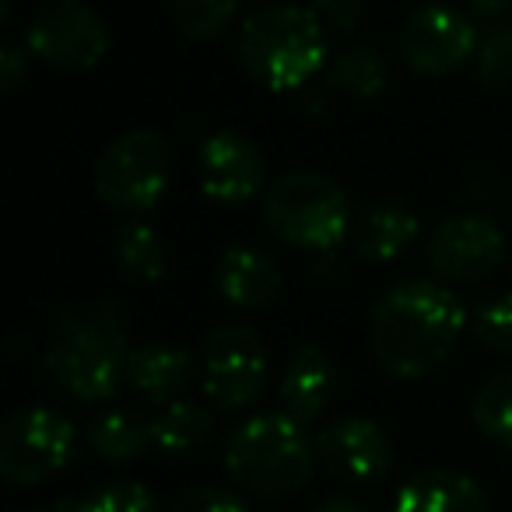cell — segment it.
<instances>
[{"mask_svg": "<svg viewBox=\"0 0 512 512\" xmlns=\"http://www.w3.org/2000/svg\"><path fill=\"white\" fill-rule=\"evenodd\" d=\"M467 4L477 11V15H498V11H505L509 0H467Z\"/></svg>", "mask_w": 512, "mask_h": 512, "instance_id": "32", "label": "cell"}, {"mask_svg": "<svg viewBox=\"0 0 512 512\" xmlns=\"http://www.w3.org/2000/svg\"><path fill=\"white\" fill-rule=\"evenodd\" d=\"M88 449L106 463H130L151 446V421L130 411H106L88 425Z\"/></svg>", "mask_w": 512, "mask_h": 512, "instance_id": "20", "label": "cell"}, {"mask_svg": "<svg viewBox=\"0 0 512 512\" xmlns=\"http://www.w3.org/2000/svg\"><path fill=\"white\" fill-rule=\"evenodd\" d=\"M235 15H239V0H172L169 4L172 25L193 43H211L225 36Z\"/></svg>", "mask_w": 512, "mask_h": 512, "instance_id": "23", "label": "cell"}, {"mask_svg": "<svg viewBox=\"0 0 512 512\" xmlns=\"http://www.w3.org/2000/svg\"><path fill=\"white\" fill-rule=\"evenodd\" d=\"M25 46L57 71H92L109 53V29L85 0H53L32 18Z\"/></svg>", "mask_w": 512, "mask_h": 512, "instance_id": "9", "label": "cell"}, {"mask_svg": "<svg viewBox=\"0 0 512 512\" xmlns=\"http://www.w3.org/2000/svg\"><path fill=\"white\" fill-rule=\"evenodd\" d=\"M474 421L491 442L512 449V369L498 372L474 400Z\"/></svg>", "mask_w": 512, "mask_h": 512, "instance_id": "25", "label": "cell"}, {"mask_svg": "<svg viewBox=\"0 0 512 512\" xmlns=\"http://www.w3.org/2000/svg\"><path fill=\"white\" fill-rule=\"evenodd\" d=\"M337 393V369L334 358L320 348V344H302L285 365L281 376V411L295 418L299 425H313L323 411L330 407Z\"/></svg>", "mask_w": 512, "mask_h": 512, "instance_id": "14", "label": "cell"}, {"mask_svg": "<svg viewBox=\"0 0 512 512\" xmlns=\"http://www.w3.org/2000/svg\"><path fill=\"white\" fill-rule=\"evenodd\" d=\"M242 71L271 92L306 85L327 64V25L313 8L281 4L256 11L239 32Z\"/></svg>", "mask_w": 512, "mask_h": 512, "instance_id": "4", "label": "cell"}, {"mask_svg": "<svg viewBox=\"0 0 512 512\" xmlns=\"http://www.w3.org/2000/svg\"><path fill=\"white\" fill-rule=\"evenodd\" d=\"M313 512H376L369 502H362V498H348V495H337V498H323L320 505H316Z\"/></svg>", "mask_w": 512, "mask_h": 512, "instance_id": "31", "label": "cell"}, {"mask_svg": "<svg viewBox=\"0 0 512 512\" xmlns=\"http://www.w3.org/2000/svg\"><path fill=\"white\" fill-rule=\"evenodd\" d=\"M214 432V414L197 400H172L151 418V446L158 453L183 460L197 453Z\"/></svg>", "mask_w": 512, "mask_h": 512, "instance_id": "19", "label": "cell"}, {"mask_svg": "<svg viewBox=\"0 0 512 512\" xmlns=\"http://www.w3.org/2000/svg\"><path fill=\"white\" fill-rule=\"evenodd\" d=\"M197 183L218 204H249L264 190V155L249 137L218 130L197 151Z\"/></svg>", "mask_w": 512, "mask_h": 512, "instance_id": "12", "label": "cell"}, {"mask_svg": "<svg viewBox=\"0 0 512 512\" xmlns=\"http://www.w3.org/2000/svg\"><path fill=\"white\" fill-rule=\"evenodd\" d=\"M393 512H491L481 484L456 467H425L400 484Z\"/></svg>", "mask_w": 512, "mask_h": 512, "instance_id": "15", "label": "cell"}, {"mask_svg": "<svg viewBox=\"0 0 512 512\" xmlns=\"http://www.w3.org/2000/svg\"><path fill=\"white\" fill-rule=\"evenodd\" d=\"M474 330H477V341H481L484 348L512 355V292L491 299L488 306L477 313Z\"/></svg>", "mask_w": 512, "mask_h": 512, "instance_id": "27", "label": "cell"}, {"mask_svg": "<svg viewBox=\"0 0 512 512\" xmlns=\"http://www.w3.org/2000/svg\"><path fill=\"white\" fill-rule=\"evenodd\" d=\"M116 264L127 274L130 281H141V285H155L165 278V267H169V256H165L162 235L151 225L141 221H127L116 232Z\"/></svg>", "mask_w": 512, "mask_h": 512, "instance_id": "21", "label": "cell"}, {"mask_svg": "<svg viewBox=\"0 0 512 512\" xmlns=\"http://www.w3.org/2000/svg\"><path fill=\"white\" fill-rule=\"evenodd\" d=\"M57 512H162L158 498L141 481H109L81 498H64Z\"/></svg>", "mask_w": 512, "mask_h": 512, "instance_id": "24", "label": "cell"}, {"mask_svg": "<svg viewBox=\"0 0 512 512\" xmlns=\"http://www.w3.org/2000/svg\"><path fill=\"white\" fill-rule=\"evenodd\" d=\"M214 285L232 306L239 309H267L281 299V271L271 256L256 253L249 246H228L214 264Z\"/></svg>", "mask_w": 512, "mask_h": 512, "instance_id": "16", "label": "cell"}, {"mask_svg": "<svg viewBox=\"0 0 512 512\" xmlns=\"http://www.w3.org/2000/svg\"><path fill=\"white\" fill-rule=\"evenodd\" d=\"M313 11L327 29H355L365 15V0H313Z\"/></svg>", "mask_w": 512, "mask_h": 512, "instance_id": "29", "label": "cell"}, {"mask_svg": "<svg viewBox=\"0 0 512 512\" xmlns=\"http://www.w3.org/2000/svg\"><path fill=\"white\" fill-rule=\"evenodd\" d=\"M477 78L491 92L512 88V18L491 25L477 43Z\"/></svg>", "mask_w": 512, "mask_h": 512, "instance_id": "26", "label": "cell"}, {"mask_svg": "<svg viewBox=\"0 0 512 512\" xmlns=\"http://www.w3.org/2000/svg\"><path fill=\"white\" fill-rule=\"evenodd\" d=\"M169 512H249V505L221 484H197L176 495Z\"/></svg>", "mask_w": 512, "mask_h": 512, "instance_id": "28", "label": "cell"}, {"mask_svg": "<svg viewBox=\"0 0 512 512\" xmlns=\"http://www.w3.org/2000/svg\"><path fill=\"white\" fill-rule=\"evenodd\" d=\"M127 327L116 306H74L60 316L53 344L46 351L50 379L85 404L113 400L127 379Z\"/></svg>", "mask_w": 512, "mask_h": 512, "instance_id": "2", "label": "cell"}, {"mask_svg": "<svg viewBox=\"0 0 512 512\" xmlns=\"http://www.w3.org/2000/svg\"><path fill=\"white\" fill-rule=\"evenodd\" d=\"M316 456L327 474L351 484L379 481L393 467V442L376 421L341 418L316 435Z\"/></svg>", "mask_w": 512, "mask_h": 512, "instance_id": "13", "label": "cell"}, {"mask_svg": "<svg viewBox=\"0 0 512 512\" xmlns=\"http://www.w3.org/2000/svg\"><path fill=\"white\" fill-rule=\"evenodd\" d=\"M204 397L218 411H242L267 386V348L249 323H221L200 341L197 355Z\"/></svg>", "mask_w": 512, "mask_h": 512, "instance_id": "8", "label": "cell"}, {"mask_svg": "<svg viewBox=\"0 0 512 512\" xmlns=\"http://www.w3.org/2000/svg\"><path fill=\"white\" fill-rule=\"evenodd\" d=\"M172 179V148L158 130L137 127L120 134L95 162V193L120 214L151 211Z\"/></svg>", "mask_w": 512, "mask_h": 512, "instance_id": "6", "label": "cell"}, {"mask_svg": "<svg viewBox=\"0 0 512 512\" xmlns=\"http://www.w3.org/2000/svg\"><path fill=\"white\" fill-rule=\"evenodd\" d=\"M425 256L442 285H474L502 264L505 235L488 214H456L432 232Z\"/></svg>", "mask_w": 512, "mask_h": 512, "instance_id": "11", "label": "cell"}, {"mask_svg": "<svg viewBox=\"0 0 512 512\" xmlns=\"http://www.w3.org/2000/svg\"><path fill=\"white\" fill-rule=\"evenodd\" d=\"M264 225L295 249H334L351 228L344 190L320 172H288L264 193Z\"/></svg>", "mask_w": 512, "mask_h": 512, "instance_id": "5", "label": "cell"}, {"mask_svg": "<svg viewBox=\"0 0 512 512\" xmlns=\"http://www.w3.org/2000/svg\"><path fill=\"white\" fill-rule=\"evenodd\" d=\"M18 512H43V509H18Z\"/></svg>", "mask_w": 512, "mask_h": 512, "instance_id": "33", "label": "cell"}, {"mask_svg": "<svg viewBox=\"0 0 512 512\" xmlns=\"http://www.w3.org/2000/svg\"><path fill=\"white\" fill-rule=\"evenodd\" d=\"M327 78L337 92L355 95V99H369V95L386 88L390 67H386L379 50H372V46H355V50H344L341 57L330 64Z\"/></svg>", "mask_w": 512, "mask_h": 512, "instance_id": "22", "label": "cell"}, {"mask_svg": "<svg viewBox=\"0 0 512 512\" xmlns=\"http://www.w3.org/2000/svg\"><path fill=\"white\" fill-rule=\"evenodd\" d=\"M467 313L442 281L407 278L372 306L369 348L386 372L421 379L460 344Z\"/></svg>", "mask_w": 512, "mask_h": 512, "instance_id": "1", "label": "cell"}, {"mask_svg": "<svg viewBox=\"0 0 512 512\" xmlns=\"http://www.w3.org/2000/svg\"><path fill=\"white\" fill-rule=\"evenodd\" d=\"M221 463L249 495L285 498L302 491L313 477L316 439H309L306 425L285 411L256 414L228 435Z\"/></svg>", "mask_w": 512, "mask_h": 512, "instance_id": "3", "label": "cell"}, {"mask_svg": "<svg viewBox=\"0 0 512 512\" xmlns=\"http://www.w3.org/2000/svg\"><path fill=\"white\" fill-rule=\"evenodd\" d=\"M193 355L176 344H148L134 348L127 358V383L151 404H172L176 393L190 383Z\"/></svg>", "mask_w": 512, "mask_h": 512, "instance_id": "17", "label": "cell"}, {"mask_svg": "<svg viewBox=\"0 0 512 512\" xmlns=\"http://www.w3.org/2000/svg\"><path fill=\"white\" fill-rule=\"evenodd\" d=\"M29 81V53L15 50V46H4L0 50V92L11 95Z\"/></svg>", "mask_w": 512, "mask_h": 512, "instance_id": "30", "label": "cell"}, {"mask_svg": "<svg viewBox=\"0 0 512 512\" xmlns=\"http://www.w3.org/2000/svg\"><path fill=\"white\" fill-rule=\"evenodd\" d=\"M81 432L53 407H25L0 428V474L11 484H39L71 467Z\"/></svg>", "mask_w": 512, "mask_h": 512, "instance_id": "7", "label": "cell"}, {"mask_svg": "<svg viewBox=\"0 0 512 512\" xmlns=\"http://www.w3.org/2000/svg\"><path fill=\"white\" fill-rule=\"evenodd\" d=\"M418 239V218L404 204H372L351 221V242L358 256L383 264L404 253Z\"/></svg>", "mask_w": 512, "mask_h": 512, "instance_id": "18", "label": "cell"}, {"mask_svg": "<svg viewBox=\"0 0 512 512\" xmlns=\"http://www.w3.org/2000/svg\"><path fill=\"white\" fill-rule=\"evenodd\" d=\"M477 29L449 4H425L411 11L397 32V53L418 78H446L477 57Z\"/></svg>", "mask_w": 512, "mask_h": 512, "instance_id": "10", "label": "cell"}]
</instances>
